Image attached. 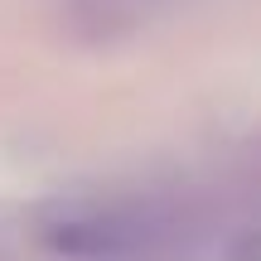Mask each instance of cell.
Segmentation results:
<instances>
[{"instance_id": "1", "label": "cell", "mask_w": 261, "mask_h": 261, "mask_svg": "<svg viewBox=\"0 0 261 261\" xmlns=\"http://www.w3.org/2000/svg\"><path fill=\"white\" fill-rule=\"evenodd\" d=\"M160 227L136 208H83V213H63L44 227V242L63 256L83 261H126L150 252Z\"/></svg>"}, {"instance_id": "2", "label": "cell", "mask_w": 261, "mask_h": 261, "mask_svg": "<svg viewBox=\"0 0 261 261\" xmlns=\"http://www.w3.org/2000/svg\"><path fill=\"white\" fill-rule=\"evenodd\" d=\"M227 261H261V232H247L232 242V252H227Z\"/></svg>"}]
</instances>
